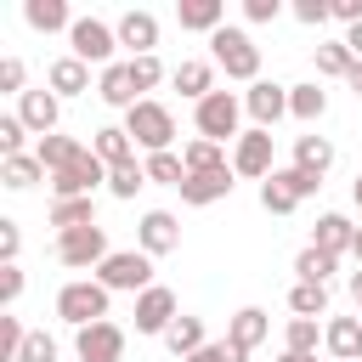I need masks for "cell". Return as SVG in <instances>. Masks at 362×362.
Listing matches in <instances>:
<instances>
[{"instance_id":"1","label":"cell","mask_w":362,"mask_h":362,"mask_svg":"<svg viewBox=\"0 0 362 362\" xmlns=\"http://www.w3.org/2000/svg\"><path fill=\"white\" fill-rule=\"evenodd\" d=\"M209 62L226 74V79H260V45L243 34V28H215L209 34Z\"/></svg>"},{"instance_id":"2","label":"cell","mask_w":362,"mask_h":362,"mask_svg":"<svg viewBox=\"0 0 362 362\" xmlns=\"http://www.w3.org/2000/svg\"><path fill=\"white\" fill-rule=\"evenodd\" d=\"M124 130H130L136 147H147V153H170V141H175V113H170L164 102L141 96V102L124 113Z\"/></svg>"},{"instance_id":"3","label":"cell","mask_w":362,"mask_h":362,"mask_svg":"<svg viewBox=\"0 0 362 362\" xmlns=\"http://www.w3.org/2000/svg\"><path fill=\"white\" fill-rule=\"evenodd\" d=\"M96 283L113 294V288H130V294H147L153 288V255L141 249H113L102 266H96Z\"/></svg>"},{"instance_id":"4","label":"cell","mask_w":362,"mask_h":362,"mask_svg":"<svg viewBox=\"0 0 362 362\" xmlns=\"http://www.w3.org/2000/svg\"><path fill=\"white\" fill-rule=\"evenodd\" d=\"M57 317L74 322V328H90V322H107V288L96 277H79V283H62L57 294Z\"/></svg>"},{"instance_id":"5","label":"cell","mask_w":362,"mask_h":362,"mask_svg":"<svg viewBox=\"0 0 362 362\" xmlns=\"http://www.w3.org/2000/svg\"><path fill=\"white\" fill-rule=\"evenodd\" d=\"M198 136L204 141H238L243 130H238V119H243V102L232 96V90H209L204 102H198Z\"/></svg>"},{"instance_id":"6","label":"cell","mask_w":362,"mask_h":362,"mask_svg":"<svg viewBox=\"0 0 362 362\" xmlns=\"http://www.w3.org/2000/svg\"><path fill=\"white\" fill-rule=\"evenodd\" d=\"M68 45H74V57L90 68V62H102V68H113V51H119V28H107L102 17H74V28H68Z\"/></svg>"},{"instance_id":"7","label":"cell","mask_w":362,"mask_h":362,"mask_svg":"<svg viewBox=\"0 0 362 362\" xmlns=\"http://www.w3.org/2000/svg\"><path fill=\"white\" fill-rule=\"evenodd\" d=\"M113 249H107V232L102 226H79V232H57V260L85 272V266H102Z\"/></svg>"},{"instance_id":"8","label":"cell","mask_w":362,"mask_h":362,"mask_svg":"<svg viewBox=\"0 0 362 362\" xmlns=\"http://www.w3.org/2000/svg\"><path fill=\"white\" fill-rule=\"evenodd\" d=\"M277 164H272V130H243L232 141V175H249V181H266Z\"/></svg>"},{"instance_id":"9","label":"cell","mask_w":362,"mask_h":362,"mask_svg":"<svg viewBox=\"0 0 362 362\" xmlns=\"http://www.w3.org/2000/svg\"><path fill=\"white\" fill-rule=\"evenodd\" d=\"M102 181H107V164L85 147V158H74L68 170H57V175H51V192H57V198H90Z\"/></svg>"},{"instance_id":"10","label":"cell","mask_w":362,"mask_h":362,"mask_svg":"<svg viewBox=\"0 0 362 362\" xmlns=\"http://www.w3.org/2000/svg\"><path fill=\"white\" fill-rule=\"evenodd\" d=\"M243 107H249V119H255V130H272L283 113H288V85H272V79H255L249 90H243Z\"/></svg>"},{"instance_id":"11","label":"cell","mask_w":362,"mask_h":362,"mask_svg":"<svg viewBox=\"0 0 362 362\" xmlns=\"http://www.w3.org/2000/svg\"><path fill=\"white\" fill-rule=\"evenodd\" d=\"M175 322V288L153 283L147 294H136V334H170Z\"/></svg>"},{"instance_id":"12","label":"cell","mask_w":362,"mask_h":362,"mask_svg":"<svg viewBox=\"0 0 362 362\" xmlns=\"http://www.w3.org/2000/svg\"><path fill=\"white\" fill-rule=\"evenodd\" d=\"M74 351H79V362H119L124 356V328L119 322H90V328H79Z\"/></svg>"},{"instance_id":"13","label":"cell","mask_w":362,"mask_h":362,"mask_svg":"<svg viewBox=\"0 0 362 362\" xmlns=\"http://www.w3.org/2000/svg\"><path fill=\"white\" fill-rule=\"evenodd\" d=\"M136 243H141V255H170L181 243V221L170 209H147L141 226H136Z\"/></svg>"},{"instance_id":"14","label":"cell","mask_w":362,"mask_h":362,"mask_svg":"<svg viewBox=\"0 0 362 362\" xmlns=\"http://www.w3.org/2000/svg\"><path fill=\"white\" fill-rule=\"evenodd\" d=\"M322 351H328L334 362H362V317H328Z\"/></svg>"},{"instance_id":"15","label":"cell","mask_w":362,"mask_h":362,"mask_svg":"<svg viewBox=\"0 0 362 362\" xmlns=\"http://www.w3.org/2000/svg\"><path fill=\"white\" fill-rule=\"evenodd\" d=\"M119 45L130 51V62H136V57H153V45H158V17H153V11H124V17H119Z\"/></svg>"},{"instance_id":"16","label":"cell","mask_w":362,"mask_h":362,"mask_svg":"<svg viewBox=\"0 0 362 362\" xmlns=\"http://www.w3.org/2000/svg\"><path fill=\"white\" fill-rule=\"evenodd\" d=\"M57 90H23V102H17V119L34 130V136H57Z\"/></svg>"},{"instance_id":"17","label":"cell","mask_w":362,"mask_h":362,"mask_svg":"<svg viewBox=\"0 0 362 362\" xmlns=\"http://www.w3.org/2000/svg\"><path fill=\"white\" fill-rule=\"evenodd\" d=\"M170 79H175V90H181V96L204 102V96L215 90V62H204V57H187V62H175V68H170Z\"/></svg>"},{"instance_id":"18","label":"cell","mask_w":362,"mask_h":362,"mask_svg":"<svg viewBox=\"0 0 362 362\" xmlns=\"http://www.w3.org/2000/svg\"><path fill=\"white\" fill-rule=\"evenodd\" d=\"M96 96L107 102V107H136L141 96H136V74H130V62H113V68H102V85H96Z\"/></svg>"},{"instance_id":"19","label":"cell","mask_w":362,"mask_h":362,"mask_svg":"<svg viewBox=\"0 0 362 362\" xmlns=\"http://www.w3.org/2000/svg\"><path fill=\"white\" fill-rule=\"evenodd\" d=\"M266 334H272V317H266L260 305H243V311L232 317V328H226V339H232L238 351H260Z\"/></svg>"},{"instance_id":"20","label":"cell","mask_w":362,"mask_h":362,"mask_svg":"<svg viewBox=\"0 0 362 362\" xmlns=\"http://www.w3.org/2000/svg\"><path fill=\"white\" fill-rule=\"evenodd\" d=\"M45 79H51V90H57V96H85V90H90V68H85L74 51H68V57H57V62L45 68Z\"/></svg>"},{"instance_id":"21","label":"cell","mask_w":362,"mask_h":362,"mask_svg":"<svg viewBox=\"0 0 362 362\" xmlns=\"http://www.w3.org/2000/svg\"><path fill=\"white\" fill-rule=\"evenodd\" d=\"M175 17H181V28H192V34H215V28H226V6H221V0H181Z\"/></svg>"},{"instance_id":"22","label":"cell","mask_w":362,"mask_h":362,"mask_svg":"<svg viewBox=\"0 0 362 362\" xmlns=\"http://www.w3.org/2000/svg\"><path fill=\"white\" fill-rule=\"evenodd\" d=\"M90 153L107 164V170H119V164H136V141H130V130H119V124H107V130H96V141H90Z\"/></svg>"},{"instance_id":"23","label":"cell","mask_w":362,"mask_h":362,"mask_svg":"<svg viewBox=\"0 0 362 362\" xmlns=\"http://www.w3.org/2000/svg\"><path fill=\"white\" fill-rule=\"evenodd\" d=\"M311 62H317V74H328V79H351V68H356V57H351L345 40H317Z\"/></svg>"},{"instance_id":"24","label":"cell","mask_w":362,"mask_h":362,"mask_svg":"<svg viewBox=\"0 0 362 362\" xmlns=\"http://www.w3.org/2000/svg\"><path fill=\"white\" fill-rule=\"evenodd\" d=\"M232 192V170H215V175H187L181 181V204H215Z\"/></svg>"},{"instance_id":"25","label":"cell","mask_w":362,"mask_h":362,"mask_svg":"<svg viewBox=\"0 0 362 362\" xmlns=\"http://www.w3.org/2000/svg\"><path fill=\"white\" fill-rule=\"evenodd\" d=\"M51 226H57V232L96 226V198H57V204H51Z\"/></svg>"},{"instance_id":"26","label":"cell","mask_w":362,"mask_h":362,"mask_svg":"<svg viewBox=\"0 0 362 362\" xmlns=\"http://www.w3.org/2000/svg\"><path fill=\"white\" fill-rule=\"evenodd\" d=\"M311 243H317V249H328V255H351L356 226H351L345 215H322V221H317V232H311Z\"/></svg>"},{"instance_id":"27","label":"cell","mask_w":362,"mask_h":362,"mask_svg":"<svg viewBox=\"0 0 362 362\" xmlns=\"http://www.w3.org/2000/svg\"><path fill=\"white\" fill-rule=\"evenodd\" d=\"M339 272V255H328V249H317V243H305L300 255H294V277L300 283H328Z\"/></svg>"},{"instance_id":"28","label":"cell","mask_w":362,"mask_h":362,"mask_svg":"<svg viewBox=\"0 0 362 362\" xmlns=\"http://www.w3.org/2000/svg\"><path fill=\"white\" fill-rule=\"evenodd\" d=\"M164 345H170L181 362H187V356H198V351L209 345V339H204V317H175V322H170V334H164Z\"/></svg>"},{"instance_id":"29","label":"cell","mask_w":362,"mask_h":362,"mask_svg":"<svg viewBox=\"0 0 362 362\" xmlns=\"http://www.w3.org/2000/svg\"><path fill=\"white\" fill-rule=\"evenodd\" d=\"M34 158H40V164H45L51 175H57V170H68L74 158H85V147H79L74 136H40V147H34Z\"/></svg>"},{"instance_id":"30","label":"cell","mask_w":362,"mask_h":362,"mask_svg":"<svg viewBox=\"0 0 362 362\" xmlns=\"http://www.w3.org/2000/svg\"><path fill=\"white\" fill-rule=\"evenodd\" d=\"M181 158H187V175H215V170H232V158L221 153V141H204V136H198V141H187V153H181Z\"/></svg>"},{"instance_id":"31","label":"cell","mask_w":362,"mask_h":362,"mask_svg":"<svg viewBox=\"0 0 362 362\" xmlns=\"http://www.w3.org/2000/svg\"><path fill=\"white\" fill-rule=\"evenodd\" d=\"M23 17H28V28H40V34L74 28V17H68V6H62V0H28V6H23Z\"/></svg>"},{"instance_id":"32","label":"cell","mask_w":362,"mask_h":362,"mask_svg":"<svg viewBox=\"0 0 362 362\" xmlns=\"http://www.w3.org/2000/svg\"><path fill=\"white\" fill-rule=\"evenodd\" d=\"M294 164L311 170V175H328V164H334V141H328V136H300V141H294Z\"/></svg>"},{"instance_id":"33","label":"cell","mask_w":362,"mask_h":362,"mask_svg":"<svg viewBox=\"0 0 362 362\" xmlns=\"http://www.w3.org/2000/svg\"><path fill=\"white\" fill-rule=\"evenodd\" d=\"M288 311L317 322V317L328 311V283H294V288H288Z\"/></svg>"},{"instance_id":"34","label":"cell","mask_w":362,"mask_h":362,"mask_svg":"<svg viewBox=\"0 0 362 362\" xmlns=\"http://www.w3.org/2000/svg\"><path fill=\"white\" fill-rule=\"evenodd\" d=\"M147 181L181 192V181H187V158H181V153H147Z\"/></svg>"},{"instance_id":"35","label":"cell","mask_w":362,"mask_h":362,"mask_svg":"<svg viewBox=\"0 0 362 362\" xmlns=\"http://www.w3.org/2000/svg\"><path fill=\"white\" fill-rule=\"evenodd\" d=\"M317 345H322V328H317L311 317H288V328H283V351L317 356Z\"/></svg>"},{"instance_id":"36","label":"cell","mask_w":362,"mask_h":362,"mask_svg":"<svg viewBox=\"0 0 362 362\" xmlns=\"http://www.w3.org/2000/svg\"><path fill=\"white\" fill-rule=\"evenodd\" d=\"M322 107H328V96H322V85H288V113L294 119H322Z\"/></svg>"},{"instance_id":"37","label":"cell","mask_w":362,"mask_h":362,"mask_svg":"<svg viewBox=\"0 0 362 362\" xmlns=\"http://www.w3.org/2000/svg\"><path fill=\"white\" fill-rule=\"evenodd\" d=\"M260 209H272V215H288V209H300V198H294V187L272 170L266 181H260Z\"/></svg>"},{"instance_id":"38","label":"cell","mask_w":362,"mask_h":362,"mask_svg":"<svg viewBox=\"0 0 362 362\" xmlns=\"http://www.w3.org/2000/svg\"><path fill=\"white\" fill-rule=\"evenodd\" d=\"M40 175H45V164H40L34 153H17V158L0 164V181H6V187H34Z\"/></svg>"},{"instance_id":"39","label":"cell","mask_w":362,"mask_h":362,"mask_svg":"<svg viewBox=\"0 0 362 362\" xmlns=\"http://www.w3.org/2000/svg\"><path fill=\"white\" fill-rule=\"evenodd\" d=\"M136 187H147V164H119V170H107V192H113V198H136Z\"/></svg>"},{"instance_id":"40","label":"cell","mask_w":362,"mask_h":362,"mask_svg":"<svg viewBox=\"0 0 362 362\" xmlns=\"http://www.w3.org/2000/svg\"><path fill=\"white\" fill-rule=\"evenodd\" d=\"M23 345H28V328H23L17 317H0V362H17Z\"/></svg>"},{"instance_id":"41","label":"cell","mask_w":362,"mask_h":362,"mask_svg":"<svg viewBox=\"0 0 362 362\" xmlns=\"http://www.w3.org/2000/svg\"><path fill=\"white\" fill-rule=\"evenodd\" d=\"M187 362H249V351H238L232 339H209L198 356H187Z\"/></svg>"},{"instance_id":"42","label":"cell","mask_w":362,"mask_h":362,"mask_svg":"<svg viewBox=\"0 0 362 362\" xmlns=\"http://www.w3.org/2000/svg\"><path fill=\"white\" fill-rule=\"evenodd\" d=\"M130 74H136V90L164 85V62H158V57H136V62H130Z\"/></svg>"},{"instance_id":"43","label":"cell","mask_w":362,"mask_h":362,"mask_svg":"<svg viewBox=\"0 0 362 362\" xmlns=\"http://www.w3.org/2000/svg\"><path fill=\"white\" fill-rule=\"evenodd\" d=\"M23 130H28V124H23L17 113H6V119H0V153H6V158H17V153H23Z\"/></svg>"},{"instance_id":"44","label":"cell","mask_w":362,"mask_h":362,"mask_svg":"<svg viewBox=\"0 0 362 362\" xmlns=\"http://www.w3.org/2000/svg\"><path fill=\"white\" fill-rule=\"evenodd\" d=\"M17 362H57V339L51 334H28V345H23Z\"/></svg>"},{"instance_id":"45","label":"cell","mask_w":362,"mask_h":362,"mask_svg":"<svg viewBox=\"0 0 362 362\" xmlns=\"http://www.w3.org/2000/svg\"><path fill=\"white\" fill-rule=\"evenodd\" d=\"M17 249H23L17 221H0V260H6V266H17Z\"/></svg>"},{"instance_id":"46","label":"cell","mask_w":362,"mask_h":362,"mask_svg":"<svg viewBox=\"0 0 362 362\" xmlns=\"http://www.w3.org/2000/svg\"><path fill=\"white\" fill-rule=\"evenodd\" d=\"M294 17H300V23H311V28H322V23L334 17V6H322V0H300V6H294Z\"/></svg>"},{"instance_id":"47","label":"cell","mask_w":362,"mask_h":362,"mask_svg":"<svg viewBox=\"0 0 362 362\" xmlns=\"http://www.w3.org/2000/svg\"><path fill=\"white\" fill-rule=\"evenodd\" d=\"M23 79H28V68H23L17 57H6V62H0V90H17V96H23Z\"/></svg>"},{"instance_id":"48","label":"cell","mask_w":362,"mask_h":362,"mask_svg":"<svg viewBox=\"0 0 362 362\" xmlns=\"http://www.w3.org/2000/svg\"><path fill=\"white\" fill-rule=\"evenodd\" d=\"M17 294H23V266H0V300L11 305Z\"/></svg>"},{"instance_id":"49","label":"cell","mask_w":362,"mask_h":362,"mask_svg":"<svg viewBox=\"0 0 362 362\" xmlns=\"http://www.w3.org/2000/svg\"><path fill=\"white\" fill-rule=\"evenodd\" d=\"M277 11H283L277 0H249V6H243V17H249V23H272Z\"/></svg>"},{"instance_id":"50","label":"cell","mask_w":362,"mask_h":362,"mask_svg":"<svg viewBox=\"0 0 362 362\" xmlns=\"http://www.w3.org/2000/svg\"><path fill=\"white\" fill-rule=\"evenodd\" d=\"M351 300H356V311H362V272H351Z\"/></svg>"},{"instance_id":"51","label":"cell","mask_w":362,"mask_h":362,"mask_svg":"<svg viewBox=\"0 0 362 362\" xmlns=\"http://www.w3.org/2000/svg\"><path fill=\"white\" fill-rule=\"evenodd\" d=\"M345 85H351V90H356V96H362V62H356V68H351V79H345Z\"/></svg>"},{"instance_id":"52","label":"cell","mask_w":362,"mask_h":362,"mask_svg":"<svg viewBox=\"0 0 362 362\" xmlns=\"http://www.w3.org/2000/svg\"><path fill=\"white\" fill-rule=\"evenodd\" d=\"M277 362H317V356H300V351H283Z\"/></svg>"},{"instance_id":"53","label":"cell","mask_w":362,"mask_h":362,"mask_svg":"<svg viewBox=\"0 0 362 362\" xmlns=\"http://www.w3.org/2000/svg\"><path fill=\"white\" fill-rule=\"evenodd\" d=\"M351 255H356V260H362V226H356V243H351Z\"/></svg>"},{"instance_id":"54","label":"cell","mask_w":362,"mask_h":362,"mask_svg":"<svg viewBox=\"0 0 362 362\" xmlns=\"http://www.w3.org/2000/svg\"><path fill=\"white\" fill-rule=\"evenodd\" d=\"M351 198H356V209H362V175H356V187H351Z\"/></svg>"},{"instance_id":"55","label":"cell","mask_w":362,"mask_h":362,"mask_svg":"<svg viewBox=\"0 0 362 362\" xmlns=\"http://www.w3.org/2000/svg\"><path fill=\"white\" fill-rule=\"evenodd\" d=\"M356 317H362V311H356Z\"/></svg>"}]
</instances>
